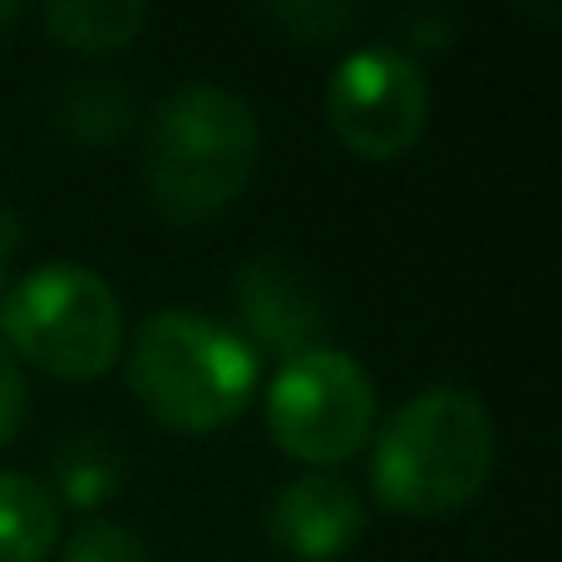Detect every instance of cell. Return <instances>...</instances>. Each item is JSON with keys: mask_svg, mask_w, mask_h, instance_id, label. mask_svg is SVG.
I'll return each mask as SVG.
<instances>
[{"mask_svg": "<svg viewBox=\"0 0 562 562\" xmlns=\"http://www.w3.org/2000/svg\"><path fill=\"white\" fill-rule=\"evenodd\" d=\"M494 454L498 435L484 400L469 385H425L380 425L370 484L395 514L445 518L488 484Z\"/></svg>", "mask_w": 562, "mask_h": 562, "instance_id": "1", "label": "cell"}, {"mask_svg": "<svg viewBox=\"0 0 562 562\" xmlns=\"http://www.w3.org/2000/svg\"><path fill=\"white\" fill-rule=\"evenodd\" d=\"M262 128L243 94L223 85H183L154 109L144 128L148 198L173 223H203L243 198L257 173Z\"/></svg>", "mask_w": 562, "mask_h": 562, "instance_id": "2", "label": "cell"}, {"mask_svg": "<svg viewBox=\"0 0 562 562\" xmlns=\"http://www.w3.org/2000/svg\"><path fill=\"white\" fill-rule=\"evenodd\" d=\"M128 385L154 419L183 435L233 425L257 390V350L223 321L168 306L128 340Z\"/></svg>", "mask_w": 562, "mask_h": 562, "instance_id": "3", "label": "cell"}, {"mask_svg": "<svg viewBox=\"0 0 562 562\" xmlns=\"http://www.w3.org/2000/svg\"><path fill=\"white\" fill-rule=\"evenodd\" d=\"M0 330L15 356L65 380L104 375L124 356V306L79 262H45L20 277L0 306Z\"/></svg>", "mask_w": 562, "mask_h": 562, "instance_id": "4", "label": "cell"}, {"mask_svg": "<svg viewBox=\"0 0 562 562\" xmlns=\"http://www.w3.org/2000/svg\"><path fill=\"white\" fill-rule=\"evenodd\" d=\"M267 429L301 464L336 469L375 435V385L356 356L321 340L281 360L267 390Z\"/></svg>", "mask_w": 562, "mask_h": 562, "instance_id": "5", "label": "cell"}, {"mask_svg": "<svg viewBox=\"0 0 562 562\" xmlns=\"http://www.w3.org/2000/svg\"><path fill=\"white\" fill-rule=\"evenodd\" d=\"M326 119L360 158H400L429 119V79L415 55L395 45H366L336 65L326 85Z\"/></svg>", "mask_w": 562, "mask_h": 562, "instance_id": "6", "label": "cell"}, {"mask_svg": "<svg viewBox=\"0 0 562 562\" xmlns=\"http://www.w3.org/2000/svg\"><path fill=\"white\" fill-rule=\"evenodd\" d=\"M233 311L243 321L237 336L252 350H272V356H301V350L321 346L326 336V291L316 272L291 252H262L243 262L233 281Z\"/></svg>", "mask_w": 562, "mask_h": 562, "instance_id": "7", "label": "cell"}, {"mask_svg": "<svg viewBox=\"0 0 562 562\" xmlns=\"http://www.w3.org/2000/svg\"><path fill=\"white\" fill-rule=\"evenodd\" d=\"M267 533L296 562H336L366 533V504L350 479L316 469L277 488L267 508Z\"/></svg>", "mask_w": 562, "mask_h": 562, "instance_id": "8", "label": "cell"}, {"mask_svg": "<svg viewBox=\"0 0 562 562\" xmlns=\"http://www.w3.org/2000/svg\"><path fill=\"white\" fill-rule=\"evenodd\" d=\"M59 543V504L49 484L0 469V562H45Z\"/></svg>", "mask_w": 562, "mask_h": 562, "instance_id": "9", "label": "cell"}, {"mask_svg": "<svg viewBox=\"0 0 562 562\" xmlns=\"http://www.w3.org/2000/svg\"><path fill=\"white\" fill-rule=\"evenodd\" d=\"M49 479H55L59 498L75 508H99L119 484H124V449L104 429H75L55 445L49 459Z\"/></svg>", "mask_w": 562, "mask_h": 562, "instance_id": "10", "label": "cell"}, {"mask_svg": "<svg viewBox=\"0 0 562 562\" xmlns=\"http://www.w3.org/2000/svg\"><path fill=\"white\" fill-rule=\"evenodd\" d=\"M148 20L144 0H55L45 5V30L65 49H89V55H109L138 40Z\"/></svg>", "mask_w": 562, "mask_h": 562, "instance_id": "11", "label": "cell"}, {"mask_svg": "<svg viewBox=\"0 0 562 562\" xmlns=\"http://www.w3.org/2000/svg\"><path fill=\"white\" fill-rule=\"evenodd\" d=\"M55 109V124L69 128L75 138L89 144H109L128 128L134 119V94L119 85V75H69L65 85L49 99Z\"/></svg>", "mask_w": 562, "mask_h": 562, "instance_id": "12", "label": "cell"}, {"mask_svg": "<svg viewBox=\"0 0 562 562\" xmlns=\"http://www.w3.org/2000/svg\"><path fill=\"white\" fill-rule=\"evenodd\" d=\"M267 15L296 45H330V40L350 35L360 25V5H350V0H286V5H272Z\"/></svg>", "mask_w": 562, "mask_h": 562, "instance_id": "13", "label": "cell"}, {"mask_svg": "<svg viewBox=\"0 0 562 562\" xmlns=\"http://www.w3.org/2000/svg\"><path fill=\"white\" fill-rule=\"evenodd\" d=\"M65 562H154L148 543L124 524H109V518H89L65 548Z\"/></svg>", "mask_w": 562, "mask_h": 562, "instance_id": "14", "label": "cell"}, {"mask_svg": "<svg viewBox=\"0 0 562 562\" xmlns=\"http://www.w3.org/2000/svg\"><path fill=\"white\" fill-rule=\"evenodd\" d=\"M25 375H20L15 356H10V346L0 340V445H10V439L20 435V425H25Z\"/></svg>", "mask_w": 562, "mask_h": 562, "instance_id": "15", "label": "cell"}, {"mask_svg": "<svg viewBox=\"0 0 562 562\" xmlns=\"http://www.w3.org/2000/svg\"><path fill=\"white\" fill-rule=\"evenodd\" d=\"M15 243H20V217L0 207V281H5V257L15 252Z\"/></svg>", "mask_w": 562, "mask_h": 562, "instance_id": "16", "label": "cell"}, {"mask_svg": "<svg viewBox=\"0 0 562 562\" xmlns=\"http://www.w3.org/2000/svg\"><path fill=\"white\" fill-rule=\"evenodd\" d=\"M20 15H25V5H20V0H0V25H15Z\"/></svg>", "mask_w": 562, "mask_h": 562, "instance_id": "17", "label": "cell"}]
</instances>
